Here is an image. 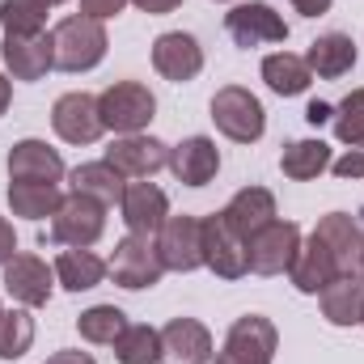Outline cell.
<instances>
[{
	"mask_svg": "<svg viewBox=\"0 0 364 364\" xmlns=\"http://www.w3.org/2000/svg\"><path fill=\"white\" fill-rule=\"evenodd\" d=\"M106 26L93 17H64L51 30V51H55V68L60 73H90L106 60Z\"/></svg>",
	"mask_w": 364,
	"mask_h": 364,
	"instance_id": "6da1fadb",
	"label": "cell"
},
{
	"mask_svg": "<svg viewBox=\"0 0 364 364\" xmlns=\"http://www.w3.org/2000/svg\"><path fill=\"white\" fill-rule=\"evenodd\" d=\"M212 123H216V132H220L225 140H233V144H255V140H263V132H267V110H263V102L250 90L225 85V90H216V97H212Z\"/></svg>",
	"mask_w": 364,
	"mask_h": 364,
	"instance_id": "7a4b0ae2",
	"label": "cell"
},
{
	"mask_svg": "<svg viewBox=\"0 0 364 364\" xmlns=\"http://www.w3.org/2000/svg\"><path fill=\"white\" fill-rule=\"evenodd\" d=\"M97 110H102V123L106 132H119V136H136L153 123L157 114V97L149 85L140 81H114L110 90L97 93Z\"/></svg>",
	"mask_w": 364,
	"mask_h": 364,
	"instance_id": "3957f363",
	"label": "cell"
},
{
	"mask_svg": "<svg viewBox=\"0 0 364 364\" xmlns=\"http://www.w3.org/2000/svg\"><path fill=\"white\" fill-rule=\"evenodd\" d=\"M275 348H279V331L272 318L246 314L229 326V335L216 352V364H272Z\"/></svg>",
	"mask_w": 364,
	"mask_h": 364,
	"instance_id": "277c9868",
	"label": "cell"
},
{
	"mask_svg": "<svg viewBox=\"0 0 364 364\" xmlns=\"http://www.w3.org/2000/svg\"><path fill=\"white\" fill-rule=\"evenodd\" d=\"M102 233H106V208H102L97 199H90V195H64L60 212L51 216V233H47L43 242L90 250Z\"/></svg>",
	"mask_w": 364,
	"mask_h": 364,
	"instance_id": "5b68a950",
	"label": "cell"
},
{
	"mask_svg": "<svg viewBox=\"0 0 364 364\" xmlns=\"http://www.w3.org/2000/svg\"><path fill=\"white\" fill-rule=\"evenodd\" d=\"M106 267L114 275V284L127 288V292L153 288L166 275V263L157 255V237H136V233H127L123 242H114V255H110Z\"/></svg>",
	"mask_w": 364,
	"mask_h": 364,
	"instance_id": "8992f818",
	"label": "cell"
},
{
	"mask_svg": "<svg viewBox=\"0 0 364 364\" xmlns=\"http://www.w3.org/2000/svg\"><path fill=\"white\" fill-rule=\"evenodd\" d=\"M301 225L292 220H272L267 229H259L250 242H246V263L255 275H284L292 267L296 250H301Z\"/></svg>",
	"mask_w": 364,
	"mask_h": 364,
	"instance_id": "52a82bcc",
	"label": "cell"
},
{
	"mask_svg": "<svg viewBox=\"0 0 364 364\" xmlns=\"http://www.w3.org/2000/svg\"><path fill=\"white\" fill-rule=\"evenodd\" d=\"M157 255L166 272H199L203 267V216H166L157 233Z\"/></svg>",
	"mask_w": 364,
	"mask_h": 364,
	"instance_id": "ba28073f",
	"label": "cell"
},
{
	"mask_svg": "<svg viewBox=\"0 0 364 364\" xmlns=\"http://www.w3.org/2000/svg\"><path fill=\"white\" fill-rule=\"evenodd\" d=\"M225 30L237 47H263V43H284L288 38V21L263 0H242L225 13Z\"/></svg>",
	"mask_w": 364,
	"mask_h": 364,
	"instance_id": "9c48e42d",
	"label": "cell"
},
{
	"mask_svg": "<svg viewBox=\"0 0 364 364\" xmlns=\"http://www.w3.org/2000/svg\"><path fill=\"white\" fill-rule=\"evenodd\" d=\"M51 127L64 144H93L102 140L106 123H102V110H97V97L85 90H73L64 97H55L51 106Z\"/></svg>",
	"mask_w": 364,
	"mask_h": 364,
	"instance_id": "30bf717a",
	"label": "cell"
},
{
	"mask_svg": "<svg viewBox=\"0 0 364 364\" xmlns=\"http://www.w3.org/2000/svg\"><path fill=\"white\" fill-rule=\"evenodd\" d=\"M106 161H110L123 178L144 182V178H153L157 170L170 166V144L157 140V136H144V132H136V136H119V140L106 149Z\"/></svg>",
	"mask_w": 364,
	"mask_h": 364,
	"instance_id": "8fae6325",
	"label": "cell"
},
{
	"mask_svg": "<svg viewBox=\"0 0 364 364\" xmlns=\"http://www.w3.org/2000/svg\"><path fill=\"white\" fill-rule=\"evenodd\" d=\"M203 267L216 272L220 279H242V275L250 272V263H246V237H237L220 212L203 216Z\"/></svg>",
	"mask_w": 364,
	"mask_h": 364,
	"instance_id": "7c38bea8",
	"label": "cell"
},
{
	"mask_svg": "<svg viewBox=\"0 0 364 364\" xmlns=\"http://www.w3.org/2000/svg\"><path fill=\"white\" fill-rule=\"evenodd\" d=\"M119 208H123V225H127V233H136V237H157L161 225H166V216H170V199H166V191L153 186L149 178L144 182H127Z\"/></svg>",
	"mask_w": 364,
	"mask_h": 364,
	"instance_id": "4fadbf2b",
	"label": "cell"
},
{
	"mask_svg": "<svg viewBox=\"0 0 364 364\" xmlns=\"http://www.w3.org/2000/svg\"><path fill=\"white\" fill-rule=\"evenodd\" d=\"M153 68H157L166 81H174V85L195 81V77L203 73V47H199V38L186 34V30L157 34V43H153Z\"/></svg>",
	"mask_w": 364,
	"mask_h": 364,
	"instance_id": "5bb4252c",
	"label": "cell"
},
{
	"mask_svg": "<svg viewBox=\"0 0 364 364\" xmlns=\"http://www.w3.org/2000/svg\"><path fill=\"white\" fill-rule=\"evenodd\" d=\"M4 288L17 305L26 309H38L51 301V288H55V267H47L38 255H13L4 263Z\"/></svg>",
	"mask_w": 364,
	"mask_h": 364,
	"instance_id": "9a60e30c",
	"label": "cell"
},
{
	"mask_svg": "<svg viewBox=\"0 0 364 364\" xmlns=\"http://www.w3.org/2000/svg\"><path fill=\"white\" fill-rule=\"evenodd\" d=\"M0 55H4V68H9V77H13V81H43V77L55 68L51 34H34V38L4 34Z\"/></svg>",
	"mask_w": 364,
	"mask_h": 364,
	"instance_id": "2e32d148",
	"label": "cell"
},
{
	"mask_svg": "<svg viewBox=\"0 0 364 364\" xmlns=\"http://www.w3.org/2000/svg\"><path fill=\"white\" fill-rule=\"evenodd\" d=\"M322 242H326V250L335 255V263H339V272L343 275H360V263H364V229L348 216V212H326L322 220H318V229H314Z\"/></svg>",
	"mask_w": 364,
	"mask_h": 364,
	"instance_id": "e0dca14e",
	"label": "cell"
},
{
	"mask_svg": "<svg viewBox=\"0 0 364 364\" xmlns=\"http://www.w3.org/2000/svg\"><path fill=\"white\" fill-rule=\"evenodd\" d=\"M339 263H335V255L326 250V242L318 237V233H309V242H301V250H296V259H292V267H288V279H292V288L296 292H305V296H318L331 279H339Z\"/></svg>",
	"mask_w": 364,
	"mask_h": 364,
	"instance_id": "ac0fdd59",
	"label": "cell"
},
{
	"mask_svg": "<svg viewBox=\"0 0 364 364\" xmlns=\"http://www.w3.org/2000/svg\"><path fill=\"white\" fill-rule=\"evenodd\" d=\"M170 170L182 186H208L220 174V149L208 136H186L182 144L170 149Z\"/></svg>",
	"mask_w": 364,
	"mask_h": 364,
	"instance_id": "d6986e66",
	"label": "cell"
},
{
	"mask_svg": "<svg viewBox=\"0 0 364 364\" xmlns=\"http://www.w3.org/2000/svg\"><path fill=\"white\" fill-rule=\"evenodd\" d=\"M68 174L64 157L47 140H17L9 149V178L13 182H60Z\"/></svg>",
	"mask_w": 364,
	"mask_h": 364,
	"instance_id": "ffe728a7",
	"label": "cell"
},
{
	"mask_svg": "<svg viewBox=\"0 0 364 364\" xmlns=\"http://www.w3.org/2000/svg\"><path fill=\"white\" fill-rule=\"evenodd\" d=\"M225 220H229V229L237 233V237H255L259 229H267L275 220V195L267 186H242L229 203H225V212H220Z\"/></svg>",
	"mask_w": 364,
	"mask_h": 364,
	"instance_id": "44dd1931",
	"label": "cell"
},
{
	"mask_svg": "<svg viewBox=\"0 0 364 364\" xmlns=\"http://www.w3.org/2000/svg\"><path fill=\"white\" fill-rule=\"evenodd\" d=\"M161 348L170 364H212V331L199 318H174L161 331Z\"/></svg>",
	"mask_w": 364,
	"mask_h": 364,
	"instance_id": "7402d4cb",
	"label": "cell"
},
{
	"mask_svg": "<svg viewBox=\"0 0 364 364\" xmlns=\"http://www.w3.org/2000/svg\"><path fill=\"white\" fill-rule=\"evenodd\" d=\"M305 64H309L314 77L339 81V77H348V73L356 68V43H352L348 34H339V30L318 34V38L309 43V51H305Z\"/></svg>",
	"mask_w": 364,
	"mask_h": 364,
	"instance_id": "603a6c76",
	"label": "cell"
},
{
	"mask_svg": "<svg viewBox=\"0 0 364 364\" xmlns=\"http://www.w3.org/2000/svg\"><path fill=\"white\" fill-rule=\"evenodd\" d=\"M318 301H322V318H326L331 326H360V318H364V275H339V279H331V284L318 292Z\"/></svg>",
	"mask_w": 364,
	"mask_h": 364,
	"instance_id": "cb8c5ba5",
	"label": "cell"
},
{
	"mask_svg": "<svg viewBox=\"0 0 364 364\" xmlns=\"http://www.w3.org/2000/svg\"><path fill=\"white\" fill-rule=\"evenodd\" d=\"M73 195H90V199H97L102 208H110V203H119L123 199V186H127V178L102 157V161H85V166H77L73 174Z\"/></svg>",
	"mask_w": 364,
	"mask_h": 364,
	"instance_id": "d4e9b609",
	"label": "cell"
},
{
	"mask_svg": "<svg viewBox=\"0 0 364 364\" xmlns=\"http://www.w3.org/2000/svg\"><path fill=\"white\" fill-rule=\"evenodd\" d=\"M331 144L326 140H292V144H284V153H279V170H284V178L292 182H309L318 178L322 170H331Z\"/></svg>",
	"mask_w": 364,
	"mask_h": 364,
	"instance_id": "484cf974",
	"label": "cell"
},
{
	"mask_svg": "<svg viewBox=\"0 0 364 364\" xmlns=\"http://www.w3.org/2000/svg\"><path fill=\"white\" fill-rule=\"evenodd\" d=\"M60 203H64V195H60L55 182H9V208H13V216L43 220V216H55Z\"/></svg>",
	"mask_w": 364,
	"mask_h": 364,
	"instance_id": "4316f807",
	"label": "cell"
},
{
	"mask_svg": "<svg viewBox=\"0 0 364 364\" xmlns=\"http://www.w3.org/2000/svg\"><path fill=\"white\" fill-rule=\"evenodd\" d=\"M106 263L93 255V250H77V246H68L60 259H55V279L68 288V292H90L97 288L102 279H106Z\"/></svg>",
	"mask_w": 364,
	"mask_h": 364,
	"instance_id": "83f0119b",
	"label": "cell"
},
{
	"mask_svg": "<svg viewBox=\"0 0 364 364\" xmlns=\"http://www.w3.org/2000/svg\"><path fill=\"white\" fill-rule=\"evenodd\" d=\"M263 81H267V90L279 93V97H296V93L309 90L314 73H309V64H305L301 55H292V51H275V55L263 60Z\"/></svg>",
	"mask_w": 364,
	"mask_h": 364,
	"instance_id": "f1b7e54d",
	"label": "cell"
},
{
	"mask_svg": "<svg viewBox=\"0 0 364 364\" xmlns=\"http://www.w3.org/2000/svg\"><path fill=\"white\" fill-rule=\"evenodd\" d=\"M114 360L119 364H157V360H166L161 331H153V326H144V322H127V331L114 339Z\"/></svg>",
	"mask_w": 364,
	"mask_h": 364,
	"instance_id": "f546056e",
	"label": "cell"
},
{
	"mask_svg": "<svg viewBox=\"0 0 364 364\" xmlns=\"http://www.w3.org/2000/svg\"><path fill=\"white\" fill-rule=\"evenodd\" d=\"M77 331L85 343H97V348H114V339L127 331V314L114 309V305H93L77 318Z\"/></svg>",
	"mask_w": 364,
	"mask_h": 364,
	"instance_id": "4dcf8cb0",
	"label": "cell"
},
{
	"mask_svg": "<svg viewBox=\"0 0 364 364\" xmlns=\"http://www.w3.org/2000/svg\"><path fill=\"white\" fill-rule=\"evenodd\" d=\"M0 26L4 34L34 38L47 30V4L43 0H0Z\"/></svg>",
	"mask_w": 364,
	"mask_h": 364,
	"instance_id": "1f68e13d",
	"label": "cell"
},
{
	"mask_svg": "<svg viewBox=\"0 0 364 364\" xmlns=\"http://www.w3.org/2000/svg\"><path fill=\"white\" fill-rule=\"evenodd\" d=\"M34 343V318L26 305L0 314V360H21Z\"/></svg>",
	"mask_w": 364,
	"mask_h": 364,
	"instance_id": "d6a6232c",
	"label": "cell"
},
{
	"mask_svg": "<svg viewBox=\"0 0 364 364\" xmlns=\"http://www.w3.org/2000/svg\"><path fill=\"white\" fill-rule=\"evenodd\" d=\"M335 123V136L348 144V149H364V90H352L331 114Z\"/></svg>",
	"mask_w": 364,
	"mask_h": 364,
	"instance_id": "836d02e7",
	"label": "cell"
},
{
	"mask_svg": "<svg viewBox=\"0 0 364 364\" xmlns=\"http://www.w3.org/2000/svg\"><path fill=\"white\" fill-rule=\"evenodd\" d=\"M331 170H335V178H343V182L364 178V149H348L339 161H331Z\"/></svg>",
	"mask_w": 364,
	"mask_h": 364,
	"instance_id": "e575fe53",
	"label": "cell"
},
{
	"mask_svg": "<svg viewBox=\"0 0 364 364\" xmlns=\"http://www.w3.org/2000/svg\"><path fill=\"white\" fill-rule=\"evenodd\" d=\"M132 0H81V17H93V21H106V17H119Z\"/></svg>",
	"mask_w": 364,
	"mask_h": 364,
	"instance_id": "d590c367",
	"label": "cell"
},
{
	"mask_svg": "<svg viewBox=\"0 0 364 364\" xmlns=\"http://www.w3.org/2000/svg\"><path fill=\"white\" fill-rule=\"evenodd\" d=\"M13 255H17V233H13V225L0 216V267H4Z\"/></svg>",
	"mask_w": 364,
	"mask_h": 364,
	"instance_id": "8d00e7d4",
	"label": "cell"
},
{
	"mask_svg": "<svg viewBox=\"0 0 364 364\" xmlns=\"http://www.w3.org/2000/svg\"><path fill=\"white\" fill-rule=\"evenodd\" d=\"M140 13H149V17H166V13H174L182 0H132Z\"/></svg>",
	"mask_w": 364,
	"mask_h": 364,
	"instance_id": "74e56055",
	"label": "cell"
},
{
	"mask_svg": "<svg viewBox=\"0 0 364 364\" xmlns=\"http://www.w3.org/2000/svg\"><path fill=\"white\" fill-rule=\"evenodd\" d=\"M331 114H335V106H326V102H309V106H305V119H309L314 127L331 123Z\"/></svg>",
	"mask_w": 364,
	"mask_h": 364,
	"instance_id": "f35d334b",
	"label": "cell"
},
{
	"mask_svg": "<svg viewBox=\"0 0 364 364\" xmlns=\"http://www.w3.org/2000/svg\"><path fill=\"white\" fill-rule=\"evenodd\" d=\"M331 4H335V0H292V9H296L301 17H322Z\"/></svg>",
	"mask_w": 364,
	"mask_h": 364,
	"instance_id": "ab89813d",
	"label": "cell"
},
{
	"mask_svg": "<svg viewBox=\"0 0 364 364\" xmlns=\"http://www.w3.org/2000/svg\"><path fill=\"white\" fill-rule=\"evenodd\" d=\"M47 364H97L90 352H77V348H68V352H55V356H47Z\"/></svg>",
	"mask_w": 364,
	"mask_h": 364,
	"instance_id": "60d3db41",
	"label": "cell"
},
{
	"mask_svg": "<svg viewBox=\"0 0 364 364\" xmlns=\"http://www.w3.org/2000/svg\"><path fill=\"white\" fill-rule=\"evenodd\" d=\"M9 102H13V81H9V77L0 73V114L9 110Z\"/></svg>",
	"mask_w": 364,
	"mask_h": 364,
	"instance_id": "b9f144b4",
	"label": "cell"
},
{
	"mask_svg": "<svg viewBox=\"0 0 364 364\" xmlns=\"http://www.w3.org/2000/svg\"><path fill=\"white\" fill-rule=\"evenodd\" d=\"M43 4H47V9H51V4H64V0H43Z\"/></svg>",
	"mask_w": 364,
	"mask_h": 364,
	"instance_id": "7bdbcfd3",
	"label": "cell"
},
{
	"mask_svg": "<svg viewBox=\"0 0 364 364\" xmlns=\"http://www.w3.org/2000/svg\"><path fill=\"white\" fill-rule=\"evenodd\" d=\"M360 275H364V263H360Z\"/></svg>",
	"mask_w": 364,
	"mask_h": 364,
	"instance_id": "ee69618b",
	"label": "cell"
},
{
	"mask_svg": "<svg viewBox=\"0 0 364 364\" xmlns=\"http://www.w3.org/2000/svg\"><path fill=\"white\" fill-rule=\"evenodd\" d=\"M360 326H364V318H360Z\"/></svg>",
	"mask_w": 364,
	"mask_h": 364,
	"instance_id": "f6af8a7d",
	"label": "cell"
},
{
	"mask_svg": "<svg viewBox=\"0 0 364 364\" xmlns=\"http://www.w3.org/2000/svg\"><path fill=\"white\" fill-rule=\"evenodd\" d=\"M0 314H4V309H0Z\"/></svg>",
	"mask_w": 364,
	"mask_h": 364,
	"instance_id": "bcb514c9",
	"label": "cell"
}]
</instances>
